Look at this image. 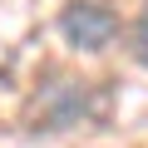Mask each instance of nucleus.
<instances>
[{
	"label": "nucleus",
	"mask_w": 148,
	"mask_h": 148,
	"mask_svg": "<svg viewBox=\"0 0 148 148\" xmlns=\"http://www.w3.org/2000/svg\"><path fill=\"white\" fill-rule=\"evenodd\" d=\"M59 35H64L74 49L99 54V49L114 45V35H119V15L104 5V0H69V5L59 10Z\"/></svg>",
	"instance_id": "f257e3e1"
},
{
	"label": "nucleus",
	"mask_w": 148,
	"mask_h": 148,
	"mask_svg": "<svg viewBox=\"0 0 148 148\" xmlns=\"http://www.w3.org/2000/svg\"><path fill=\"white\" fill-rule=\"evenodd\" d=\"M84 114H89V84L84 79H54V84L40 89L30 128L35 133H59V128H74Z\"/></svg>",
	"instance_id": "f03ea898"
},
{
	"label": "nucleus",
	"mask_w": 148,
	"mask_h": 148,
	"mask_svg": "<svg viewBox=\"0 0 148 148\" xmlns=\"http://www.w3.org/2000/svg\"><path fill=\"white\" fill-rule=\"evenodd\" d=\"M133 59L148 69V5L138 10V20H133Z\"/></svg>",
	"instance_id": "7ed1b4c3"
}]
</instances>
